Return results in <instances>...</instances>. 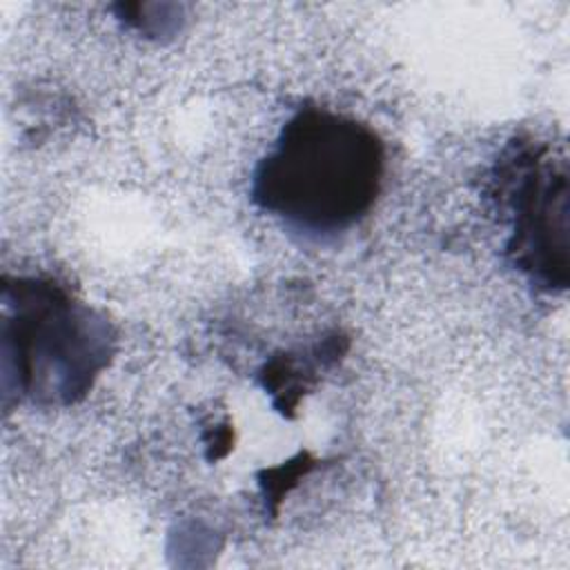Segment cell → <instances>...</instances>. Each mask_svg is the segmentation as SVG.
<instances>
[{"label": "cell", "mask_w": 570, "mask_h": 570, "mask_svg": "<svg viewBox=\"0 0 570 570\" xmlns=\"http://www.w3.org/2000/svg\"><path fill=\"white\" fill-rule=\"evenodd\" d=\"M499 196L512 214L508 256L532 283L568 287V167L548 145L517 142L497 167Z\"/></svg>", "instance_id": "cell-3"}, {"label": "cell", "mask_w": 570, "mask_h": 570, "mask_svg": "<svg viewBox=\"0 0 570 570\" xmlns=\"http://www.w3.org/2000/svg\"><path fill=\"white\" fill-rule=\"evenodd\" d=\"M383 142L363 122L318 107L292 116L258 163L254 203L305 236H336L374 205Z\"/></svg>", "instance_id": "cell-1"}, {"label": "cell", "mask_w": 570, "mask_h": 570, "mask_svg": "<svg viewBox=\"0 0 570 570\" xmlns=\"http://www.w3.org/2000/svg\"><path fill=\"white\" fill-rule=\"evenodd\" d=\"M7 356L16 358L18 385L40 401L71 403L109 363L114 334L100 316L78 305L53 281L20 278L4 285Z\"/></svg>", "instance_id": "cell-2"}]
</instances>
